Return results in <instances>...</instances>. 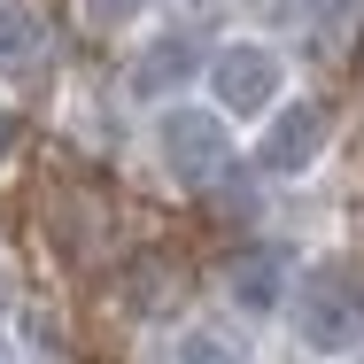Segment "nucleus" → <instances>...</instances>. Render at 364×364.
Listing matches in <instances>:
<instances>
[{
  "mask_svg": "<svg viewBox=\"0 0 364 364\" xmlns=\"http://www.w3.org/2000/svg\"><path fill=\"white\" fill-rule=\"evenodd\" d=\"M294 326L310 349L341 357L364 341V256H326L302 272V294H294Z\"/></svg>",
  "mask_w": 364,
  "mask_h": 364,
  "instance_id": "f257e3e1",
  "label": "nucleus"
},
{
  "mask_svg": "<svg viewBox=\"0 0 364 364\" xmlns=\"http://www.w3.org/2000/svg\"><path fill=\"white\" fill-rule=\"evenodd\" d=\"M155 140H163V163H171L178 186H218L225 178V155H232V147H225V124L210 109H186V101L163 109V132H155Z\"/></svg>",
  "mask_w": 364,
  "mask_h": 364,
  "instance_id": "f03ea898",
  "label": "nucleus"
},
{
  "mask_svg": "<svg viewBox=\"0 0 364 364\" xmlns=\"http://www.w3.org/2000/svg\"><path fill=\"white\" fill-rule=\"evenodd\" d=\"M210 85H218V101L232 117H256V109L279 101V55L264 39H240V47H225L218 63H210Z\"/></svg>",
  "mask_w": 364,
  "mask_h": 364,
  "instance_id": "7ed1b4c3",
  "label": "nucleus"
},
{
  "mask_svg": "<svg viewBox=\"0 0 364 364\" xmlns=\"http://www.w3.org/2000/svg\"><path fill=\"white\" fill-rule=\"evenodd\" d=\"M326 124H333V109H326V101H294V109H279V117H272V132H264V147H256V163H264L272 178H294L302 163H318Z\"/></svg>",
  "mask_w": 364,
  "mask_h": 364,
  "instance_id": "20e7f679",
  "label": "nucleus"
},
{
  "mask_svg": "<svg viewBox=\"0 0 364 364\" xmlns=\"http://www.w3.org/2000/svg\"><path fill=\"white\" fill-rule=\"evenodd\" d=\"M47 55V23L31 0H0V77H31Z\"/></svg>",
  "mask_w": 364,
  "mask_h": 364,
  "instance_id": "39448f33",
  "label": "nucleus"
},
{
  "mask_svg": "<svg viewBox=\"0 0 364 364\" xmlns=\"http://www.w3.org/2000/svg\"><path fill=\"white\" fill-rule=\"evenodd\" d=\"M232 302H240V310H279V302H287V256H279V248L240 256V264H232Z\"/></svg>",
  "mask_w": 364,
  "mask_h": 364,
  "instance_id": "423d86ee",
  "label": "nucleus"
},
{
  "mask_svg": "<svg viewBox=\"0 0 364 364\" xmlns=\"http://www.w3.org/2000/svg\"><path fill=\"white\" fill-rule=\"evenodd\" d=\"M186 70H194V39H155L147 63H140V85L155 93V85H171V77H186Z\"/></svg>",
  "mask_w": 364,
  "mask_h": 364,
  "instance_id": "0eeeda50",
  "label": "nucleus"
},
{
  "mask_svg": "<svg viewBox=\"0 0 364 364\" xmlns=\"http://www.w3.org/2000/svg\"><path fill=\"white\" fill-rule=\"evenodd\" d=\"M171 364H248L232 341H218V333H178V357Z\"/></svg>",
  "mask_w": 364,
  "mask_h": 364,
  "instance_id": "6e6552de",
  "label": "nucleus"
},
{
  "mask_svg": "<svg viewBox=\"0 0 364 364\" xmlns=\"http://www.w3.org/2000/svg\"><path fill=\"white\" fill-rule=\"evenodd\" d=\"M147 0H85V23H101V31H117V23H132Z\"/></svg>",
  "mask_w": 364,
  "mask_h": 364,
  "instance_id": "1a4fd4ad",
  "label": "nucleus"
},
{
  "mask_svg": "<svg viewBox=\"0 0 364 364\" xmlns=\"http://www.w3.org/2000/svg\"><path fill=\"white\" fill-rule=\"evenodd\" d=\"M8 147H16V117L0 109V155H8Z\"/></svg>",
  "mask_w": 364,
  "mask_h": 364,
  "instance_id": "9d476101",
  "label": "nucleus"
},
{
  "mask_svg": "<svg viewBox=\"0 0 364 364\" xmlns=\"http://www.w3.org/2000/svg\"><path fill=\"white\" fill-rule=\"evenodd\" d=\"M310 8H341V0H310Z\"/></svg>",
  "mask_w": 364,
  "mask_h": 364,
  "instance_id": "9b49d317",
  "label": "nucleus"
},
{
  "mask_svg": "<svg viewBox=\"0 0 364 364\" xmlns=\"http://www.w3.org/2000/svg\"><path fill=\"white\" fill-rule=\"evenodd\" d=\"M0 364H8V349H0Z\"/></svg>",
  "mask_w": 364,
  "mask_h": 364,
  "instance_id": "f8f14e48",
  "label": "nucleus"
}]
</instances>
